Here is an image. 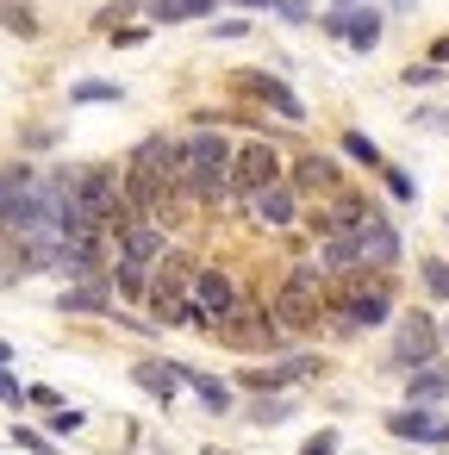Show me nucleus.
Instances as JSON below:
<instances>
[{
	"mask_svg": "<svg viewBox=\"0 0 449 455\" xmlns=\"http://www.w3.org/2000/svg\"><path fill=\"white\" fill-rule=\"evenodd\" d=\"M443 399H449V368H443V362L405 374V405H430V411H437Z\"/></svg>",
	"mask_w": 449,
	"mask_h": 455,
	"instance_id": "20",
	"label": "nucleus"
},
{
	"mask_svg": "<svg viewBox=\"0 0 449 455\" xmlns=\"http://www.w3.org/2000/svg\"><path fill=\"white\" fill-rule=\"evenodd\" d=\"M0 26H7L13 38H38V13L26 7V0H0Z\"/></svg>",
	"mask_w": 449,
	"mask_h": 455,
	"instance_id": "25",
	"label": "nucleus"
},
{
	"mask_svg": "<svg viewBox=\"0 0 449 455\" xmlns=\"http://www.w3.org/2000/svg\"><path fill=\"white\" fill-rule=\"evenodd\" d=\"M381 181H387V194H393L399 206H412V200H418V181H412L405 169H393V163H387V169H381Z\"/></svg>",
	"mask_w": 449,
	"mask_h": 455,
	"instance_id": "28",
	"label": "nucleus"
},
{
	"mask_svg": "<svg viewBox=\"0 0 449 455\" xmlns=\"http://www.w3.org/2000/svg\"><path fill=\"white\" fill-rule=\"evenodd\" d=\"M144 38H150V26H113L107 32V44H119V51H138Z\"/></svg>",
	"mask_w": 449,
	"mask_h": 455,
	"instance_id": "31",
	"label": "nucleus"
},
{
	"mask_svg": "<svg viewBox=\"0 0 449 455\" xmlns=\"http://www.w3.org/2000/svg\"><path fill=\"white\" fill-rule=\"evenodd\" d=\"M349 7H362V0H331V13H349Z\"/></svg>",
	"mask_w": 449,
	"mask_h": 455,
	"instance_id": "42",
	"label": "nucleus"
},
{
	"mask_svg": "<svg viewBox=\"0 0 449 455\" xmlns=\"http://www.w3.org/2000/svg\"><path fill=\"white\" fill-rule=\"evenodd\" d=\"M125 169H132V175H144V181L175 188V175H181V138H169V132L138 138V144H132V156H125Z\"/></svg>",
	"mask_w": 449,
	"mask_h": 455,
	"instance_id": "11",
	"label": "nucleus"
},
{
	"mask_svg": "<svg viewBox=\"0 0 449 455\" xmlns=\"http://www.w3.org/2000/svg\"><path fill=\"white\" fill-rule=\"evenodd\" d=\"M231 138L225 132H188L181 138V175H175V194L188 206H225L231 200Z\"/></svg>",
	"mask_w": 449,
	"mask_h": 455,
	"instance_id": "1",
	"label": "nucleus"
},
{
	"mask_svg": "<svg viewBox=\"0 0 449 455\" xmlns=\"http://www.w3.org/2000/svg\"><path fill=\"white\" fill-rule=\"evenodd\" d=\"M200 455H231V449H200Z\"/></svg>",
	"mask_w": 449,
	"mask_h": 455,
	"instance_id": "44",
	"label": "nucleus"
},
{
	"mask_svg": "<svg viewBox=\"0 0 449 455\" xmlns=\"http://www.w3.org/2000/svg\"><path fill=\"white\" fill-rule=\"evenodd\" d=\"M356 237H362V268H374V275H393V262L405 256V243H399V225H393L381 206L362 219V231H356Z\"/></svg>",
	"mask_w": 449,
	"mask_h": 455,
	"instance_id": "13",
	"label": "nucleus"
},
{
	"mask_svg": "<svg viewBox=\"0 0 449 455\" xmlns=\"http://www.w3.org/2000/svg\"><path fill=\"white\" fill-rule=\"evenodd\" d=\"M275 181H287L275 144H269V138H244V144L231 150V200L250 206V200H256L262 188H275Z\"/></svg>",
	"mask_w": 449,
	"mask_h": 455,
	"instance_id": "6",
	"label": "nucleus"
},
{
	"mask_svg": "<svg viewBox=\"0 0 449 455\" xmlns=\"http://www.w3.org/2000/svg\"><path fill=\"white\" fill-rule=\"evenodd\" d=\"M219 343H225V349H244V355H287V337H281V324L269 318V299H256V293L237 299V312L225 318Z\"/></svg>",
	"mask_w": 449,
	"mask_h": 455,
	"instance_id": "5",
	"label": "nucleus"
},
{
	"mask_svg": "<svg viewBox=\"0 0 449 455\" xmlns=\"http://www.w3.org/2000/svg\"><path fill=\"white\" fill-rule=\"evenodd\" d=\"M0 405H26V380H13V368H0Z\"/></svg>",
	"mask_w": 449,
	"mask_h": 455,
	"instance_id": "34",
	"label": "nucleus"
},
{
	"mask_svg": "<svg viewBox=\"0 0 449 455\" xmlns=\"http://www.w3.org/2000/svg\"><path fill=\"white\" fill-rule=\"evenodd\" d=\"M437 76H443L437 63H418V69H405V88H424V82H437Z\"/></svg>",
	"mask_w": 449,
	"mask_h": 455,
	"instance_id": "39",
	"label": "nucleus"
},
{
	"mask_svg": "<svg viewBox=\"0 0 449 455\" xmlns=\"http://www.w3.org/2000/svg\"><path fill=\"white\" fill-rule=\"evenodd\" d=\"M69 430H82V411H76V405L51 411V436H69Z\"/></svg>",
	"mask_w": 449,
	"mask_h": 455,
	"instance_id": "37",
	"label": "nucleus"
},
{
	"mask_svg": "<svg viewBox=\"0 0 449 455\" xmlns=\"http://www.w3.org/2000/svg\"><path fill=\"white\" fill-rule=\"evenodd\" d=\"M7 436H13V443H20L26 455H57V443H51L44 430H26V424H20V430H7Z\"/></svg>",
	"mask_w": 449,
	"mask_h": 455,
	"instance_id": "29",
	"label": "nucleus"
},
{
	"mask_svg": "<svg viewBox=\"0 0 449 455\" xmlns=\"http://www.w3.org/2000/svg\"><path fill=\"white\" fill-rule=\"evenodd\" d=\"M387 362H393V368H405V374H418V368L443 362V331H437V318H430V312H405V318H399V331H393Z\"/></svg>",
	"mask_w": 449,
	"mask_h": 455,
	"instance_id": "7",
	"label": "nucleus"
},
{
	"mask_svg": "<svg viewBox=\"0 0 449 455\" xmlns=\"http://www.w3.org/2000/svg\"><path fill=\"white\" fill-rule=\"evenodd\" d=\"M231 94H237V100L269 107V113H275V119H287V125H300V119H306V100H300L281 76H269V69H237V76H231Z\"/></svg>",
	"mask_w": 449,
	"mask_h": 455,
	"instance_id": "9",
	"label": "nucleus"
},
{
	"mask_svg": "<svg viewBox=\"0 0 449 455\" xmlns=\"http://www.w3.org/2000/svg\"><path fill=\"white\" fill-rule=\"evenodd\" d=\"M275 13H281L287 26H306V20H312V0H275Z\"/></svg>",
	"mask_w": 449,
	"mask_h": 455,
	"instance_id": "35",
	"label": "nucleus"
},
{
	"mask_svg": "<svg viewBox=\"0 0 449 455\" xmlns=\"http://www.w3.org/2000/svg\"><path fill=\"white\" fill-rule=\"evenodd\" d=\"M287 411H293V399H256V405H250V418H256V424H281Z\"/></svg>",
	"mask_w": 449,
	"mask_h": 455,
	"instance_id": "30",
	"label": "nucleus"
},
{
	"mask_svg": "<svg viewBox=\"0 0 449 455\" xmlns=\"http://www.w3.org/2000/svg\"><path fill=\"white\" fill-rule=\"evenodd\" d=\"M188 387H194V399H200L206 411H231V405H237L231 380H219V374H200V368H188Z\"/></svg>",
	"mask_w": 449,
	"mask_h": 455,
	"instance_id": "23",
	"label": "nucleus"
},
{
	"mask_svg": "<svg viewBox=\"0 0 449 455\" xmlns=\"http://www.w3.org/2000/svg\"><path fill=\"white\" fill-rule=\"evenodd\" d=\"M337 150H343V156H349V163H362V169H374V175H381V169H387V156H381V144H374V138H368V132H356V125H349V132H343V138H337Z\"/></svg>",
	"mask_w": 449,
	"mask_h": 455,
	"instance_id": "24",
	"label": "nucleus"
},
{
	"mask_svg": "<svg viewBox=\"0 0 449 455\" xmlns=\"http://www.w3.org/2000/svg\"><path fill=\"white\" fill-rule=\"evenodd\" d=\"M69 100H76V107H100V100H107V107H119V100H125V88H119V82H76V88H69Z\"/></svg>",
	"mask_w": 449,
	"mask_h": 455,
	"instance_id": "26",
	"label": "nucleus"
},
{
	"mask_svg": "<svg viewBox=\"0 0 449 455\" xmlns=\"http://www.w3.org/2000/svg\"><path fill=\"white\" fill-rule=\"evenodd\" d=\"M318 268H325V281L362 275V237H356V231H331V237H318Z\"/></svg>",
	"mask_w": 449,
	"mask_h": 455,
	"instance_id": "15",
	"label": "nucleus"
},
{
	"mask_svg": "<svg viewBox=\"0 0 449 455\" xmlns=\"http://www.w3.org/2000/svg\"><path fill=\"white\" fill-rule=\"evenodd\" d=\"M7 362H13V349H7V337H0V368H7Z\"/></svg>",
	"mask_w": 449,
	"mask_h": 455,
	"instance_id": "43",
	"label": "nucleus"
},
{
	"mask_svg": "<svg viewBox=\"0 0 449 455\" xmlns=\"http://www.w3.org/2000/svg\"><path fill=\"white\" fill-rule=\"evenodd\" d=\"M250 212H256L269 231H287V225L300 219V194H293L287 181H275V188H262V194L250 200Z\"/></svg>",
	"mask_w": 449,
	"mask_h": 455,
	"instance_id": "18",
	"label": "nucleus"
},
{
	"mask_svg": "<svg viewBox=\"0 0 449 455\" xmlns=\"http://www.w3.org/2000/svg\"><path fill=\"white\" fill-rule=\"evenodd\" d=\"M107 281H113V299H132V306H144V299H150V268H144V262H125V256H113Z\"/></svg>",
	"mask_w": 449,
	"mask_h": 455,
	"instance_id": "21",
	"label": "nucleus"
},
{
	"mask_svg": "<svg viewBox=\"0 0 449 455\" xmlns=\"http://www.w3.org/2000/svg\"><path fill=\"white\" fill-rule=\"evenodd\" d=\"M26 399L44 405V411H63V393H57V387H26Z\"/></svg>",
	"mask_w": 449,
	"mask_h": 455,
	"instance_id": "38",
	"label": "nucleus"
},
{
	"mask_svg": "<svg viewBox=\"0 0 449 455\" xmlns=\"http://www.w3.org/2000/svg\"><path fill=\"white\" fill-rule=\"evenodd\" d=\"M206 38H250V20H219V26H206Z\"/></svg>",
	"mask_w": 449,
	"mask_h": 455,
	"instance_id": "36",
	"label": "nucleus"
},
{
	"mask_svg": "<svg viewBox=\"0 0 449 455\" xmlns=\"http://www.w3.org/2000/svg\"><path fill=\"white\" fill-rule=\"evenodd\" d=\"M387 318H393V275L362 268V275L331 281V293H325V331L331 337H356V331H374Z\"/></svg>",
	"mask_w": 449,
	"mask_h": 455,
	"instance_id": "2",
	"label": "nucleus"
},
{
	"mask_svg": "<svg viewBox=\"0 0 449 455\" xmlns=\"http://www.w3.org/2000/svg\"><path fill=\"white\" fill-rule=\"evenodd\" d=\"M169 243H175V237H169V225H156V219H125V225L113 231V256L144 262V268H156Z\"/></svg>",
	"mask_w": 449,
	"mask_h": 455,
	"instance_id": "12",
	"label": "nucleus"
},
{
	"mask_svg": "<svg viewBox=\"0 0 449 455\" xmlns=\"http://www.w3.org/2000/svg\"><path fill=\"white\" fill-rule=\"evenodd\" d=\"M337 38H343L356 57H368V51L381 44V7H349L343 26H337Z\"/></svg>",
	"mask_w": 449,
	"mask_h": 455,
	"instance_id": "19",
	"label": "nucleus"
},
{
	"mask_svg": "<svg viewBox=\"0 0 449 455\" xmlns=\"http://www.w3.org/2000/svg\"><path fill=\"white\" fill-rule=\"evenodd\" d=\"M325 293H331V281H325V268H318V262H293V268L281 275V287L269 293V318L281 324V337H287V343H293V337L325 331Z\"/></svg>",
	"mask_w": 449,
	"mask_h": 455,
	"instance_id": "3",
	"label": "nucleus"
},
{
	"mask_svg": "<svg viewBox=\"0 0 449 455\" xmlns=\"http://www.w3.org/2000/svg\"><path fill=\"white\" fill-rule=\"evenodd\" d=\"M119 299H113V281L107 275H94V281H76V287H63L57 293V312H88V318H107Z\"/></svg>",
	"mask_w": 449,
	"mask_h": 455,
	"instance_id": "16",
	"label": "nucleus"
},
{
	"mask_svg": "<svg viewBox=\"0 0 449 455\" xmlns=\"http://www.w3.org/2000/svg\"><path fill=\"white\" fill-rule=\"evenodd\" d=\"M237 299H244L237 275H225V268H194V287H188V324L206 331V337H219L225 318L237 312Z\"/></svg>",
	"mask_w": 449,
	"mask_h": 455,
	"instance_id": "4",
	"label": "nucleus"
},
{
	"mask_svg": "<svg viewBox=\"0 0 449 455\" xmlns=\"http://www.w3.org/2000/svg\"><path fill=\"white\" fill-rule=\"evenodd\" d=\"M430 63H437V69H449V32H443V38H430Z\"/></svg>",
	"mask_w": 449,
	"mask_h": 455,
	"instance_id": "41",
	"label": "nucleus"
},
{
	"mask_svg": "<svg viewBox=\"0 0 449 455\" xmlns=\"http://www.w3.org/2000/svg\"><path fill=\"white\" fill-rule=\"evenodd\" d=\"M219 7H244V13H275V0H219Z\"/></svg>",
	"mask_w": 449,
	"mask_h": 455,
	"instance_id": "40",
	"label": "nucleus"
},
{
	"mask_svg": "<svg viewBox=\"0 0 449 455\" xmlns=\"http://www.w3.org/2000/svg\"><path fill=\"white\" fill-rule=\"evenodd\" d=\"M387 436L424 443V449H449V418H437L430 405H399V411H387Z\"/></svg>",
	"mask_w": 449,
	"mask_h": 455,
	"instance_id": "14",
	"label": "nucleus"
},
{
	"mask_svg": "<svg viewBox=\"0 0 449 455\" xmlns=\"http://www.w3.org/2000/svg\"><path fill=\"white\" fill-rule=\"evenodd\" d=\"M287 188H293L300 200H331V194H343L349 181H343V163H337V156H325V150H300L293 169H287Z\"/></svg>",
	"mask_w": 449,
	"mask_h": 455,
	"instance_id": "10",
	"label": "nucleus"
},
{
	"mask_svg": "<svg viewBox=\"0 0 449 455\" xmlns=\"http://www.w3.org/2000/svg\"><path fill=\"white\" fill-rule=\"evenodd\" d=\"M418 281H424L430 299H449V262H443V256H424V262H418Z\"/></svg>",
	"mask_w": 449,
	"mask_h": 455,
	"instance_id": "27",
	"label": "nucleus"
},
{
	"mask_svg": "<svg viewBox=\"0 0 449 455\" xmlns=\"http://www.w3.org/2000/svg\"><path fill=\"white\" fill-rule=\"evenodd\" d=\"M125 13H138V0H107V7H100V20H94V26H100V32H113V26H119Z\"/></svg>",
	"mask_w": 449,
	"mask_h": 455,
	"instance_id": "33",
	"label": "nucleus"
},
{
	"mask_svg": "<svg viewBox=\"0 0 449 455\" xmlns=\"http://www.w3.org/2000/svg\"><path fill=\"white\" fill-rule=\"evenodd\" d=\"M144 13H150L156 26H188V20H212L219 0H150Z\"/></svg>",
	"mask_w": 449,
	"mask_h": 455,
	"instance_id": "22",
	"label": "nucleus"
},
{
	"mask_svg": "<svg viewBox=\"0 0 449 455\" xmlns=\"http://www.w3.org/2000/svg\"><path fill=\"white\" fill-rule=\"evenodd\" d=\"M337 443H343L337 430H312V436L300 443V455H337Z\"/></svg>",
	"mask_w": 449,
	"mask_h": 455,
	"instance_id": "32",
	"label": "nucleus"
},
{
	"mask_svg": "<svg viewBox=\"0 0 449 455\" xmlns=\"http://www.w3.org/2000/svg\"><path fill=\"white\" fill-rule=\"evenodd\" d=\"M132 380H138V387H144L156 405H169V399L188 387V368H181V362H156V355H144V362L132 368Z\"/></svg>",
	"mask_w": 449,
	"mask_h": 455,
	"instance_id": "17",
	"label": "nucleus"
},
{
	"mask_svg": "<svg viewBox=\"0 0 449 455\" xmlns=\"http://www.w3.org/2000/svg\"><path fill=\"white\" fill-rule=\"evenodd\" d=\"M325 374V362L318 355H275L269 368H244L231 387H244L250 399H281L287 387H300V380H318Z\"/></svg>",
	"mask_w": 449,
	"mask_h": 455,
	"instance_id": "8",
	"label": "nucleus"
}]
</instances>
